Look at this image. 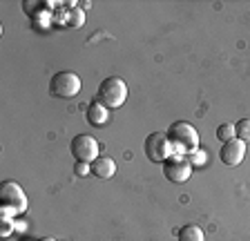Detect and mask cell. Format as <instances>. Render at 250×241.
Returning <instances> with one entry per match:
<instances>
[{"label": "cell", "mask_w": 250, "mask_h": 241, "mask_svg": "<svg viewBox=\"0 0 250 241\" xmlns=\"http://www.w3.org/2000/svg\"><path fill=\"white\" fill-rule=\"evenodd\" d=\"M14 230H16V221L14 219H2V225H0V235H2V237H9Z\"/></svg>", "instance_id": "cell-16"}, {"label": "cell", "mask_w": 250, "mask_h": 241, "mask_svg": "<svg viewBox=\"0 0 250 241\" xmlns=\"http://www.w3.org/2000/svg\"><path fill=\"white\" fill-rule=\"evenodd\" d=\"M163 174L170 183H186L192 177V163L186 157H172L163 163Z\"/></svg>", "instance_id": "cell-7"}, {"label": "cell", "mask_w": 250, "mask_h": 241, "mask_svg": "<svg viewBox=\"0 0 250 241\" xmlns=\"http://www.w3.org/2000/svg\"><path fill=\"white\" fill-rule=\"evenodd\" d=\"M27 210V194L16 181H2L0 185V219H11Z\"/></svg>", "instance_id": "cell-2"}, {"label": "cell", "mask_w": 250, "mask_h": 241, "mask_svg": "<svg viewBox=\"0 0 250 241\" xmlns=\"http://www.w3.org/2000/svg\"><path fill=\"white\" fill-rule=\"evenodd\" d=\"M244 157H246V143L239 141V139H232V141L224 143L221 150H219V159H221V163L228 165V168L239 165V163L244 161Z\"/></svg>", "instance_id": "cell-8"}, {"label": "cell", "mask_w": 250, "mask_h": 241, "mask_svg": "<svg viewBox=\"0 0 250 241\" xmlns=\"http://www.w3.org/2000/svg\"><path fill=\"white\" fill-rule=\"evenodd\" d=\"M69 150H72L76 161H83V163H92L94 159L101 157L99 141L94 137H89V134H78V137H74L72 143H69Z\"/></svg>", "instance_id": "cell-6"}, {"label": "cell", "mask_w": 250, "mask_h": 241, "mask_svg": "<svg viewBox=\"0 0 250 241\" xmlns=\"http://www.w3.org/2000/svg\"><path fill=\"white\" fill-rule=\"evenodd\" d=\"M41 241H56V239H52V237H45V239H41Z\"/></svg>", "instance_id": "cell-18"}, {"label": "cell", "mask_w": 250, "mask_h": 241, "mask_svg": "<svg viewBox=\"0 0 250 241\" xmlns=\"http://www.w3.org/2000/svg\"><path fill=\"white\" fill-rule=\"evenodd\" d=\"M217 139H219V141H224V143L237 139V137H234V125H232V123H224V125H219L217 127Z\"/></svg>", "instance_id": "cell-14"}, {"label": "cell", "mask_w": 250, "mask_h": 241, "mask_svg": "<svg viewBox=\"0 0 250 241\" xmlns=\"http://www.w3.org/2000/svg\"><path fill=\"white\" fill-rule=\"evenodd\" d=\"M143 150H146V157L152 163H166L167 159L174 157V150H172L170 141H167V137L161 134V132L147 134L146 143H143Z\"/></svg>", "instance_id": "cell-5"}, {"label": "cell", "mask_w": 250, "mask_h": 241, "mask_svg": "<svg viewBox=\"0 0 250 241\" xmlns=\"http://www.w3.org/2000/svg\"><path fill=\"white\" fill-rule=\"evenodd\" d=\"M114 172H116V163L109 157H99V159H94L92 161V174L94 177L109 179V177H114Z\"/></svg>", "instance_id": "cell-9"}, {"label": "cell", "mask_w": 250, "mask_h": 241, "mask_svg": "<svg viewBox=\"0 0 250 241\" xmlns=\"http://www.w3.org/2000/svg\"><path fill=\"white\" fill-rule=\"evenodd\" d=\"M74 170H76L78 177H85V174L92 172V163H83V161H76V165H74Z\"/></svg>", "instance_id": "cell-17"}, {"label": "cell", "mask_w": 250, "mask_h": 241, "mask_svg": "<svg viewBox=\"0 0 250 241\" xmlns=\"http://www.w3.org/2000/svg\"><path fill=\"white\" fill-rule=\"evenodd\" d=\"M167 141H170L172 150H174V157H188L192 154L194 150H199V134L190 123L186 120H177L172 123L166 132Z\"/></svg>", "instance_id": "cell-1"}, {"label": "cell", "mask_w": 250, "mask_h": 241, "mask_svg": "<svg viewBox=\"0 0 250 241\" xmlns=\"http://www.w3.org/2000/svg\"><path fill=\"white\" fill-rule=\"evenodd\" d=\"M96 99L101 105H105L107 110H116L125 103L127 99V83L119 76H109V79L101 80L99 92H96Z\"/></svg>", "instance_id": "cell-3"}, {"label": "cell", "mask_w": 250, "mask_h": 241, "mask_svg": "<svg viewBox=\"0 0 250 241\" xmlns=\"http://www.w3.org/2000/svg\"><path fill=\"white\" fill-rule=\"evenodd\" d=\"M179 241H203V230L199 225H183L179 230Z\"/></svg>", "instance_id": "cell-12"}, {"label": "cell", "mask_w": 250, "mask_h": 241, "mask_svg": "<svg viewBox=\"0 0 250 241\" xmlns=\"http://www.w3.org/2000/svg\"><path fill=\"white\" fill-rule=\"evenodd\" d=\"M34 25H36V29H38V25H41V29H49L52 27V14L38 9V14L34 16Z\"/></svg>", "instance_id": "cell-15"}, {"label": "cell", "mask_w": 250, "mask_h": 241, "mask_svg": "<svg viewBox=\"0 0 250 241\" xmlns=\"http://www.w3.org/2000/svg\"><path fill=\"white\" fill-rule=\"evenodd\" d=\"M81 92V79L74 72H58L49 80V94L54 99H74Z\"/></svg>", "instance_id": "cell-4"}, {"label": "cell", "mask_w": 250, "mask_h": 241, "mask_svg": "<svg viewBox=\"0 0 250 241\" xmlns=\"http://www.w3.org/2000/svg\"><path fill=\"white\" fill-rule=\"evenodd\" d=\"M107 119H109V110L105 107V105H101L99 100H94V103L87 105V123L101 127V125L107 123Z\"/></svg>", "instance_id": "cell-10"}, {"label": "cell", "mask_w": 250, "mask_h": 241, "mask_svg": "<svg viewBox=\"0 0 250 241\" xmlns=\"http://www.w3.org/2000/svg\"><path fill=\"white\" fill-rule=\"evenodd\" d=\"M61 25H67V27H74V29H78V27H83V22H85V14L81 9H67L65 11V16L61 18Z\"/></svg>", "instance_id": "cell-11"}, {"label": "cell", "mask_w": 250, "mask_h": 241, "mask_svg": "<svg viewBox=\"0 0 250 241\" xmlns=\"http://www.w3.org/2000/svg\"><path fill=\"white\" fill-rule=\"evenodd\" d=\"M234 137L244 143H250V119H241L234 123Z\"/></svg>", "instance_id": "cell-13"}]
</instances>
